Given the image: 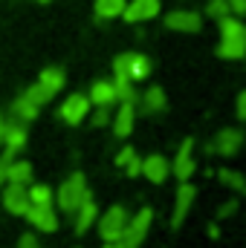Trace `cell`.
<instances>
[{"label":"cell","instance_id":"obj_1","mask_svg":"<svg viewBox=\"0 0 246 248\" xmlns=\"http://www.w3.org/2000/svg\"><path fill=\"white\" fill-rule=\"evenodd\" d=\"M87 193H90V187H87V176H84L81 170L70 173L61 185H58V190H55L58 211L67 214V217H72V214L78 211V205L84 202V196H87Z\"/></svg>","mask_w":246,"mask_h":248},{"label":"cell","instance_id":"obj_2","mask_svg":"<svg viewBox=\"0 0 246 248\" xmlns=\"http://www.w3.org/2000/svg\"><path fill=\"white\" fill-rule=\"evenodd\" d=\"M127 219H130V214H127L124 205H110L105 214H99L96 225H99V237H102V243L122 240L124 228H127Z\"/></svg>","mask_w":246,"mask_h":248},{"label":"cell","instance_id":"obj_3","mask_svg":"<svg viewBox=\"0 0 246 248\" xmlns=\"http://www.w3.org/2000/svg\"><path fill=\"white\" fill-rule=\"evenodd\" d=\"M113 75L130 78L133 84L136 81H145L151 75V58L142 55V52H122V55L113 58Z\"/></svg>","mask_w":246,"mask_h":248},{"label":"cell","instance_id":"obj_4","mask_svg":"<svg viewBox=\"0 0 246 248\" xmlns=\"http://www.w3.org/2000/svg\"><path fill=\"white\" fill-rule=\"evenodd\" d=\"M244 144H246V133L241 127H223L214 136V141L206 144V153H217L223 159H232V156H238L244 150Z\"/></svg>","mask_w":246,"mask_h":248},{"label":"cell","instance_id":"obj_5","mask_svg":"<svg viewBox=\"0 0 246 248\" xmlns=\"http://www.w3.org/2000/svg\"><path fill=\"white\" fill-rule=\"evenodd\" d=\"M151 225H154V211H151V208H139V211L127 219V228H124V234H122L124 248H139L142 246L145 237H148V231H151Z\"/></svg>","mask_w":246,"mask_h":248},{"label":"cell","instance_id":"obj_6","mask_svg":"<svg viewBox=\"0 0 246 248\" xmlns=\"http://www.w3.org/2000/svg\"><path fill=\"white\" fill-rule=\"evenodd\" d=\"M90 110H93L90 98H87L84 93H72V95H67V98L61 101L58 119H61L64 124H70V127H78V124L90 116Z\"/></svg>","mask_w":246,"mask_h":248},{"label":"cell","instance_id":"obj_7","mask_svg":"<svg viewBox=\"0 0 246 248\" xmlns=\"http://www.w3.org/2000/svg\"><path fill=\"white\" fill-rule=\"evenodd\" d=\"M197 170V159H194V139L185 136V141L177 147V156L171 159V173L180 179V182H191Z\"/></svg>","mask_w":246,"mask_h":248},{"label":"cell","instance_id":"obj_8","mask_svg":"<svg viewBox=\"0 0 246 248\" xmlns=\"http://www.w3.org/2000/svg\"><path fill=\"white\" fill-rule=\"evenodd\" d=\"M0 202H3V208L12 217H23L29 211V205H32L26 185H15V182H6V185L0 187Z\"/></svg>","mask_w":246,"mask_h":248},{"label":"cell","instance_id":"obj_9","mask_svg":"<svg viewBox=\"0 0 246 248\" xmlns=\"http://www.w3.org/2000/svg\"><path fill=\"white\" fill-rule=\"evenodd\" d=\"M165 26H168L171 32L197 35V32L203 29V17H200V12H194V9H174V12L165 15Z\"/></svg>","mask_w":246,"mask_h":248},{"label":"cell","instance_id":"obj_10","mask_svg":"<svg viewBox=\"0 0 246 248\" xmlns=\"http://www.w3.org/2000/svg\"><path fill=\"white\" fill-rule=\"evenodd\" d=\"M23 219H26L35 231H41V234L58 231V214H55L53 205H29V211L23 214Z\"/></svg>","mask_w":246,"mask_h":248},{"label":"cell","instance_id":"obj_11","mask_svg":"<svg viewBox=\"0 0 246 248\" xmlns=\"http://www.w3.org/2000/svg\"><path fill=\"white\" fill-rule=\"evenodd\" d=\"M197 199V187L191 182H180L177 196H174V211H171V228H180L185 222V217L191 214V205Z\"/></svg>","mask_w":246,"mask_h":248},{"label":"cell","instance_id":"obj_12","mask_svg":"<svg viewBox=\"0 0 246 248\" xmlns=\"http://www.w3.org/2000/svg\"><path fill=\"white\" fill-rule=\"evenodd\" d=\"M142 176L151 185H162L171 176V159H165L162 153H151L142 159Z\"/></svg>","mask_w":246,"mask_h":248},{"label":"cell","instance_id":"obj_13","mask_svg":"<svg viewBox=\"0 0 246 248\" xmlns=\"http://www.w3.org/2000/svg\"><path fill=\"white\" fill-rule=\"evenodd\" d=\"M159 9H162L159 0H130L124 6L122 17L127 23H145V20H154L159 15Z\"/></svg>","mask_w":246,"mask_h":248},{"label":"cell","instance_id":"obj_14","mask_svg":"<svg viewBox=\"0 0 246 248\" xmlns=\"http://www.w3.org/2000/svg\"><path fill=\"white\" fill-rule=\"evenodd\" d=\"M72 219H75V234H78V237H81V234H87V231L96 225V219H99V205H96L93 193H87V196H84V202L78 205V211L72 214Z\"/></svg>","mask_w":246,"mask_h":248},{"label":"cell","instance_id":"obj_15","mask_svg":"<svg viewBox=\"0 0 246 248\" xmlns=\"http://www.w3.org/2000/svg\"><path fill=\"white\" fill-rule=\"evenodd\" d=\"M110 127H113L116 139H127L136 127V104H119L113 119H110Z\"/></svg>","mask_w":246,"mask_h":248},{"label":"cell","instance_id":"obj_16","mask_svg":"<svg viewBox=\"0 0 246 248\" xmlns=\"http://www.w3.org/2000/svg\"><path fill=\"white\" fill-rule=\"evenodd\" d=\"M139 107H142V113H145V116L165 113V107H168V95H165V90H162L159 84L148 87V90L142 93V98H139Z\"/></svg>","mask_w":246,"mask_h":248},{"label":"cell","instance_id":"obj_17","mask_svg":"<svg viewBox=\"0 0 246 248\" xmlns=\"http://www.w3.org/2000/svg\"><path fill=\"white\" fill-rule=\"evenodd\" d=\"M87 98H90V104H93V107H113V104H119V101H116L113 81H107V78L93 81V87H90Z\"/></svg>","mask_w":246,"mask_h":248},{"label":"cell","instance_id":"obj_18","mask_svg":"<svg viewBox=\"0 0 246 248\" xmlns=\"http://www.w3.org/2000/svg\"><path fill=\"white\" fill-rule=\"evenodd\" d=\"M6 182L29 187L35 182V168H32V162H26V159H12V165L6 168Z\"/></svg>","mask_w":246,"mask_h":248},{"label":"cell","instance_id":"obj_19","mask_svg":"<svg viewBox=\"0 0 246 248\" xmlns=\"http://www.w3.org/2000/svg\"><path fill=\"white\" fill-rule=\"evenodd\" d=\"M38 113H41V107H35L23 93L12 101V107H9V119L12 122H20V124H29V122H35L38 119Z\"/></svg>","mask_w":246,"mask_h":248},{"label":"cell","instance_id":"obj_20","mask_svg":"<svg viewBox=\"0 0 246 248\" xmlns=\"http://www.w3.org/2000/svg\"><path fill=\"white\" fill-rule=\"evenodd\" d=\"M29 141V124H20V122H12L9 119V130L3 136V147H9L12 153H20Z\"/></svg>","mask_w":246,"mask_h":248},{"label":"cell","instance_id":"obj_21","mask_svg":"<svg viewBox=\"0 0 246 248\" xmlns=\"http://www.w3.org/2000/svg\"><path fill=\"white\" fill-rule=\"evenodd\" d=\"M217 55H220L223 61H241V58H246V35L220 38V44H217Z\"/></svg>","mask_w":246,"mask_h":248},{"label":"cell","instance_id":"obj_22","mask_svg":"<svg viewBox=\"0 0 246 248\" xmlns=\"http://www.w3.org/2000/svg\"><path fill=\"white\" fill-rule=\"evenodd\" d=\"M38 84H41L50 95H58L64 90V84H67V75H64L61 66H44L41 75H38Z\"/></svg>","mask_w":246,"mask_h":248},{"label":"cell","instance_id":"obj_23","mask_svg":"<svg viewBox=\"0 0 246 248\" xmlns=\"http://www.w3.org/2000/svg\"><path fill=\"white\" fill-rule=\"evenodd\" d=\"M124 6H127V0H96L93 12L99 20H113V17H122Z\"/></svg>","mask_w":246,"mask_h":248},{"label":"cell","instance_id":"obj_24","mask_svg":"<svg viewBox=\"0 0 246 248\" xmlns=\"http://www.w3.org/2000/svg\"><path fill=\"white\" fill-rule=\"evenodd\" d=\"M113 90H116V101H119V104H136V101H139V95H136L130 78L113 75Z\"/></svg>","mask_w":246,"mask_h":248},{"label":"cell","instance_id":"obj_25","mask_svg":"<svg viewBox=\"0 0 246 248\" xmlns=\"http://www.w3.org/2000/svg\"><path fill=\"white\" fill-rule=\"evenodd\" d=\"M26 190H29V202H32V205H55V190H53L50 185L32 182Z\"/></svg>","mask_w":246,"mask_h":248},{"label":"cell","instance_id":"obj_26","mask_svg":"<svg viewBox=\"0 0 246 248\" xmlns=\"http://www.w3.org/2000/svg\"><path fill=\"white\" fill-rule=\"evenodd\" d=\"M217 179L223 182L226 187H232V190H238V193H246V176L241 170H232V168H220L217 170Z\"/></svg>","mask_w":246,"mask_h":248},{"label":"cell","instance_id":"obj_27","mask_svg":"<svg viewBox=\"0 0 246 248\" xmlns=\"http://www.w3.org/2000/svg\"><path fill=\"white\" fill-rule=\"evenodd\" d=\"M220 23V38H235V35H246V23L235 15H226L217 20Z\"/></svg>","mask_w":246,"mask_h":248},{"label":"cell","instance_id":"obj_28","mask_svg":"<svg viewBox=\"0 0 246 248\" xmlns=\"http://www.w3.org/2000/svg\"><path fill=\"white\" fill-rule=\"evenodd\" d=\"M23 95H26V98H29L35 107H44V104H50V101L55 98V95H50V93H47V90H44L38 81H35L32 87H26V90H23Z\"/></svg>","mask_w":246,"mask_h":248},{"label":"cell","instance_id":"obj_29","mask_svg":"<svg viewBox=\"0 0 246 248\" xmlns=\"http://www.w3.org/2000/svg\"><path fill=\"white\" fill-rule=\"evenodd\" d=\"M90 124L93 127H107L110 124V119H113V110L110 107H96V110H90Z\"/></svg>","mask_w":246,"mask_h":248},{"label":"cell","instance_id":"obj_30","mask_svg":"<svg viewBox=\"0 0 246 248\" xmlns=\"http://www.w3.org/2000/svg\"><path fill=\"white\" fill-rule=\"evenodd\" d=\"M206 12H209V17H214V20H220V17L232 15V9H229V0H209Z\"/></svg>","mask_w":246,"mask_h":248},{"label":"cell","instance_id":"obj_31","mask_svg":"<svg viewBox=\"0 0 246 248\" xmlns=\"http://www.w3.org/2000/svg\"><path fill=\"white\" fill-rule=\"evenodd\" d=\"M18 153H12L9 147H3V153H0V187L6 185V168L12 165V159H15Z\"/></svg>","mask_w":246,"mask_h":248},{"label":"cell","instance_id":"obj_32","mask_svg":"<svg viewBox=\"0 0 246 248\" xmlns=\"http://www.w3.org/2000/svg\"><path fill=\"white\" fill-rule=\"evenodd\" d=\"M18 248H44V246H41V240L35 237V231H26V234L18 237Z\"/></svg>","mask_w":246,"mask_h":248},{"label":"cell","instance_id":"obj_33","mask_svg":"<svg viewBox=\"0 0 246 248\" xmlns=\"http://www.w3.org/2000/svg\"><path fill=\"white\" fill-rule=\"evenodd\" d=\"M122 170L127 173V176H130V179L142 176V159H139V156H133V159H130V162H127V165L122 168Z\"/></svg>","mask_w":246,"mask_h":248},{"label":"cell","instance_id":"obj_34","mask_svg":"<svg viewBox=\"0 0 246 248\" xmlns=\"http://www.w3.org/2000/svg\"><path fill=\"white\" fill-rule=\"evenodd\" d=\"M238 205H241L238 199H229V202H223V205L217 208V219H226V217H232V214L238 211Z\"/></svg>","mask_w":246,"mask_h":248},{"label":"cell","instance_id":"obj_35","mask_svg":"<svg viewBox=\"0 0 246 248\" xmlns=\"http://www.w3.org/2000/svg\"><path fill=\"white\" fill-rule=\"evenodd\" d=\"M133 156H136V150H133V147L127 144V147H122V150L116 153V159H113V162H116V168H124V165H127V162H130Z\"/></svg>","mask_w":246,"mask_h":248},{"label":"cell","instance_id":"obj_36","mask_svg":"<svg viewBox=\"0 0 246 248\" xmlns=\"http://www.w3.org/2000/svg\"><path fill=\"white\" fill-rule=\"evenodd\" d=\"M235 113H238V119H244V122H246V90H244V93H238V101H235Z\"/></svg>","mask_w":246,"mask_h":248},{"label":"cell","instance_id":"obj_37","mask_svg":"<svg viewBox=\"0 0 246 248\" xmlns=\"http://www.w3.org/2000/svg\"><path fill=\"white\" fill-rule=\"evenodd\" d=\"M229 9L235 17H244L246 15V0H229Z\"/></svg>","mask_w":246,"mask_h":248},{"label":"cell","instance_id":"obj_38","mask_svg":"<svg viewBox=\"0 0 246 248\" xmlns=\"http://www.w3.org/2000/svg\"><path fill=\"white\" fill-rule=\"evenodd\" d=\"M6 130H9V116H6V113H0V144H3V136H6Z\"/></svg>","mask_w":246,"mask_h":248},{"label":"cell","instance_id":"obj_39","mask_svg":"<svg viewBox=\"0 0 246 248\" xmlns=\"http://www.w3.org/2000/svg\"><path fill=\"white\" fill-rule=\"evenodd\" d=\"M209 237L217 240V237H220V228H217V225H209Z\"/></svg>","mask_w":246,"mask_h":248},{"label":"cell","instance_id":"obj_40","mask_svg":"<svg viewBox=\"0 0 246 248\" xmlns=\"http://www.w3.org/2000/svg\"><path fill=\"white\" fill-rule=\"evenodd\" d=\"M102 248H124V243L122 240H113V243H105Z\"/></svg>","mask_w":246,"mask_h":248},{"label":"cell","instance_id":"obj_41","mask_svg":"<svg viewBox=\"0 0 246 248\" xmlns=\"http://www.w3.org/2000/svg\"><path fill=\"white\" fill-rule=\"evenodd\" d=\"M38 3H50V0H38Z\"/></svg>","mask_w":246,"mask_h":248}]
</instances>
